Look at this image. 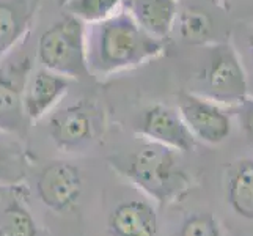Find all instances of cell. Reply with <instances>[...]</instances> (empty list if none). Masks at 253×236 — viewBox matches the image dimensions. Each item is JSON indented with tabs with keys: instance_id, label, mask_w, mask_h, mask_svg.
Masks as SVG:
<instances>
[{
	"instance_id": "obj_13",
	"label": "cell",
	"mask_w": 253,
	"mask_h": 236,
	"mask_svg": "<svg viewBox=\"0 0 253 236\" xmlns=\"http://www.w3.org/2000/svg\"><path fill=\"white\" fill-rule=\"evenodd\" d=\"M178 0H132L129 11L138 25L165 43L178 21Z\"/></svg>"
},
{
	"instance_id": "obj_2",
	"label": "cell",
	"mask_w": 253,
	"mask_h": 236,
	"mask_svg": "<svg viewBox=\"0 0 253 236\" xmlns=\"http://www.w3.org/2000/svg\"><path fill=\"white\" fill-rule=\"evenodd\" d=\"M178 153L170 146L148 141L130 154L117 157L113 165L159 206H165L186 194L189 188Z\"/></svg>"
},
{
	"instance_id": "obj_15",
	"label": "cell",
	"mask_w": 253,
	"mask_h": 236,
	"mask_svg": "<svg viewBox=\"0 0 253 236\" xmlns=\"http://www.w3.org/2000/svg\"><path fill=\"white\" fill-rule=\"evenodd\" d=\"M29 157L14 134L0 131V185H19L27 177Z\"/></svg>"
},
{
	"instance_id": "obj_16",
	"label": "cell",
	"mask_w": 253,
	"mask_h": 236,
	"mask_svg": "<svg viewBox=\"0 0 253 236\" xmlns=\"http://www.w3.org/2000/svg\"><path fill=\"white\" fill-rule=\"evenodd\" d=\"M178 30L189 45H205L214 33V22L202 8H187L178 16Z\"/></svg>"
},
{
	"instance_id": "obj_1",
	"label": "cell",
	"mask_w": 253,
	"mask_h": 236,
	"mask_svg": "<svg viewBox=\"0 0 253 236\" xmlns=\"http://www.w3.org/2000/svg\"><path fill=\"white\" fill-rule=\"evenodd\" d=\"M85 40L90 74L104 77L145 65L165 49V43L145 32L129 10L86 24Z\"/></svg>"
},
{
	"instance_id": "obj_17",
	"label": "cell",
	"mask_w": 253,
	"mask_h": 236,
	"mask_svg": "<svg viewBox=\"0 0 253 236\" xmlns=\"http://www.w3.org/2000/svg\"><path fill=\"white\" fill-rule=\"evenodd\" d=\"M37 232L30 211L16 200L0 211V236H37Z\"/></svg>"
},
{
	"instance_id": "obj_19",
	"label": "cell",
	"mask_w": 253,
	"mask_h": 236,
	"mask_svg": "<svg viewBox=\"0 0 253 236\" xmlns=\"http://www.w3.org/2000/svg\"><path fill=\"white\" fill-rule=\"evenodd\" d=\"M178 236H222V233L212 214L197 213L184 221Z\"/></svg>"
},
{
	"instance_id": "obj_9",
	"label": "cell",
	"mask_w": 253,
	"mask_h": 236,
	"mask_svg": "<svg viewBox=\"0 0 253 236\" xmlns=\"http://www.w3.org/2000/svg\"><path fill=\"white\" fill-rule=\"evenodd\" d=\"M37 190L49 209L66 211L76 205L82 194L81 170L66 161L49 162L40 173Z\"/></svg>"
},
{
	"instance_id": "obj_14",
	"label": "cell",
	"mask_w": 253,
	"mask_h": 236,
	"mask_svg": "<svg viewBox=\"0 0 253 236\" xmlns=\"http://www.w3.org/2000/svg\"><path fill=\"white\" fill-rule=\"evenodd\" d=\"M226 200L238 216L253 219V159L233 164L226 181Z\"/></svg>"
},
{
	"instance_id": "obj_12",
	"label": "cell",
	"mask_w": 253,
	"mask_h": 236,
	"mask_svg": "<svg viewBox=\"0 0 253 236\" xmlns=\"http://www.w3.org/2000/svg\"><path fill=\"white\" fill-rule=\"evenodd\" d=\"M107 225L112 236H156L159 221L151 203L130 200L113 209Z\"/></svg>"
},
{
	"instance_id": "obj_5",
	"label": "cell",
	"mask_w": 253,
	"mask_h": 236,
	"mask_svg": "<svg viewBox=\"0 0 253 236\" xmlns=\"http://www.w3.org/2000/svg\"><path fill=\"white\" fill-rule=\"evenodd\" d=\"M33 69V58L21 50L0 62V131L24 134L29 117L24 109V90Z\"/></svg>"
},
{
	"instance_id": "obj_11",
	"label": "cell",
	"mask_w": 253,
	"mask_h": 236,
	"mask_svg": "<svg viewBox=\"0 0 253 236\" xmlns=\"http://www.w3.org/2000/svg\"><path fill=\"white\" fill-rule=\"evenodd\" d=\"M40 0H0V62L29 33Z\"/></svg>"
},
{
	"instance_id": "obj_18",
	"label": "cell",
	"mask_w": 253,
	"mask_h": 236,
	"mask_svg": "<svg viewBox=\"0 0 253 236\" xmlns=\"http://www.w3.org/2000/svg\"><path fill=\"white\" fill-rule=\"evenodd\" d=\"M120 5L121 0H66L62 6L85 24H93L117 13Z\"/></svg>"
},
{
	"instance_id": "obj_6",
	"label": "cell",
	"mask_w": 253,
	"mask_h": 236,
	"mask_svg": "<svg viewBox=\"0 0 253 236\" xmlns=\"http://www.w3.org/2000/svg\"><path fill=\"white\" fill-rule=\"evenodd\" d=\"M101 131V112L90 99H79L57 110L49 120V136L65 151L90 145Z\"/></svg>"
},
{
	"instance_id": "obj_3",
	"label": "cell",
	"mask_w": 253,
	"mask_h": 236,
	"mask_svg": "<svg viewBox=\"0 0 253 236\" xmlns=\"http://www.w3.org/2000/svg\"><path fill=\"white\" fill-rule=\"evenodd\" d=\"M86 24L74 14L60 17L42 32L37 57L41 66L69 79H86Z\"/></svg>"
},
{
	"instance_id": "obj_4",
	"label": "cell",
	"mask_w": 253,
	"mask_h": 236,
	"mask_svg": "<svg viewBox=\"0 0 253 236\" xmlns=\"http://www.w3.org/2000/svg\"><path fill=\"white\" fill-rule=\"evenodd\" d=\"M197 79L203 96L219 104H241L247 98V76L230 43H217L208 49Z\"/></svg>"
},
{
	"instance_id": "obj_22",
	"label": "cell",
	"mask_w": 253,
	"mask_h": 236,
	"mask_svg": "<svg viewBox=\"0 0 253 236\" xmlns=\"http://www.w3.org/2000/svg\"><path fill=\"white\" fill-rule=\"evenodd\" d=\"M65 2H66V0H60V5H63Z\"/></svg>"
},
{
	"instance_id": "obj_8",
	"label": "cell",
	"mask_w": 253,
	"mask_h": 236,
	"mask_svg": "<svg viewBox=\"0 0 253 236\" xmlns=\"http://www.w3.org/2000/svg\"><path fill=\"white\" fill-rule=\"evenodd\" d=\"M135 129L146 141L170 146L179 153L192 151L197 143V139L186 126L179 112L164 104L146 107L138 118Z\"/></svg>"
},
{
	"instance_id": "obj_10",
	"label": "cell",
	"mask_w": 253,
	"mask_h": 236,
	"mask_svg": "<svg viewBox=\"0 0 253 236\" xmlns=\"http://www.w3.org/2000/svg\"><path fill=\"white\" fill-rule=\"evenodd\" d=\"M71 79L41 66L32 69L24 90V109L30 121H38L62 101Z\"/></svg>"
},
{
	"instance_id": "obj_21",
	"label": "cell",
	"mask_w": 253,
	"mask_h": 236,
	"mask_svg": "<svg viewBox=\"0 0 253 236\" xmlns=\"http://www.w3.org/2000/svg\"><path fill=\"white\" fill-rule=\"evenodd\" d=\"M249 49H250V57L253 60V35H252L250 40H249Z\"/></svg>"
},
{
	"instance_id": "obj_20",
	"label": "cell",
	"mask_w": 253,
	"mask_h": 236,
	"mask_svg": "<svg viewBox=\"0 0 253 236\" xmlns=\"http://www.w3.org/2000/svg\"><path fill=\"white\" fill-rule=\"evenodd\" d=\"M239 123L247 141L253 143V98L244 99L239 104Z\"/></svg>"
},
{
	"instance_id": "obj_7",
	"label": "cell",
	"mask_w": 253,
	"mask_h": 236,
	"mask_svg": "<svg viewBox=\"0 0 253 236\" xmlns=\"http://www.w3.org/2000/svg\"><path fill=\"white\" fill-rule=\"evenodd\" d=\"M178 112L197 141L219 145L231 134V117L219 102L192 92L178 94Z\"/></svg>"
}]
</instances>
